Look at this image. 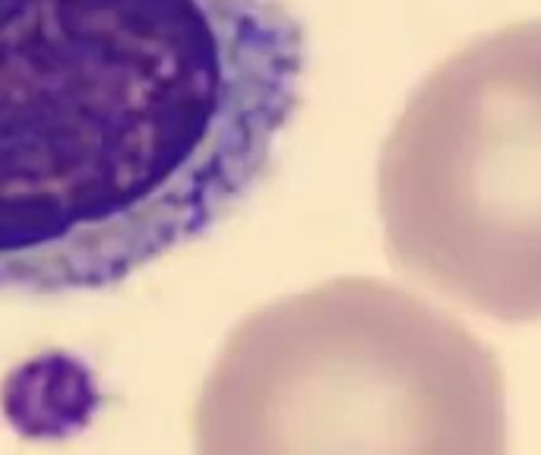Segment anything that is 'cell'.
Returning a JSON list of instances; mask_svg holds the SVG:
<instances>
[{"label": "cell", "mask_w": 541, "mask_h": 455, "mask_svg": "<svg viewBox=\"0 0 541 455\" xmlns=\"http://www.w3.org/2000/svg\"><path fill=\"white\" fill-rule=\"evenodd\" d=\"M304 73L285 0H0V295L111 288L206 237Z\"/></svg>", "instance_id": "1"}, {"label": "cell", "mask_w": 541, "mask_h": 455, "mask_svg": "<svg viewBox=\"0 0 541 455\" xmlns=\"http://www.w3.org/2000/svg\"><path fill=\"white\" fill-rule=\"evenodd\" d=\"M196 455H510L497 351L380 279L250 313L196 408Z\"/></svg>", "instance_id": "2"}, {"label": "cell", "mask_w": 541, "mask_h": 455, "mask_svg": "<svg viewBox=\"0 0 541 455\" xmlns=\"http://www.w3.org/2000/svg\"><path fill=\"white\" fill-rule=\"evenodd\" d=\"M389 262L497 322H541V20L468 41L408 95L377 161Z\"/></svg>", "instance_id": "3"}]
</instances>
